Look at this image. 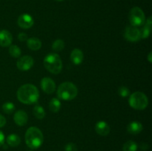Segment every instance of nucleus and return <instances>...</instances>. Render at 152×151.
Returning <instances> with one entry per match:
<instances>
[{
	"label": "nucleus",
	"instance_id": "obj_1",
	"mask_svg": "<svg viewBox=\"0 0 152 151\" xmlns=\"http://www.w3.org/2000/svg\"><path fill=\"white\" fill-rule=\"evenodd\" d=\"M39 93L37 87L31 84L21 86L17 91L18 100L23 104L32 105L38 101Z\"/></svg>",
	"mask_w": 152,
	"mask_h": 151
},
{
	"label": "nucleus",
	"instance_id": "obj_2",
	"mask_svg": "<svg viewBox=\"0 0 152 151\" xmlns=\"http://www.w3.org/2000/svg\"><path fill=\"white\" fill-rule=\"evenodd\" d=\"M44 137L41 130L37 127H31L25 133V143L28 147L36 150L42 146Z\"/></svg>",
	"mask_w": 152,
	"mask_h": 151
},
{
	"label": "nucleus",
	"instance_id": "obj_3",
	"mask_svg": "<svg viewBox=\"0 0 152 151\" xmlns=\"http://www.w3.org/2000/svg\"><path fill=\"white\" fill-rule=\"evenodd\" d=\"M78 93V90L75 84L69 81L62 83L57 90V96L59 99L64 101L73 100Z\"/></svg>",
	"mask_w": 152,
	"mask_h": 151
},
{
	"label": "nucleus",
	"instance_id": "obj_4",
	"mask_svg": "<svg viewBox=\"0 0 152 151\" xmlns=\"http://www.w3.org/2000/svg\"><path fill=\"white\" fill-rule=\"evenodd\" d=\"M43 63L45 68L51 73H59L62 69V59L57 53H49L45 57Z\"/></svg>",
	"mask_w": 152,
	"mask_h": 151
},
{
	"label": "nucleus",
	"instance_id": "obj_5",
	"mask_svg": "<svg viewBox=\"0 0 152 151\" xmlns=\"http://www.w3.org/2000/svg\"><path fill=\"white\" fill-rule=\"evenodd\" d=\"M129 105L132 108L138 110H144L148 104V97L143 93L137 91L132 93L129 97Z\"/></svg>",
	"mask_w": 152,
	"mask_h": 151
},
{
	"label": "nucleus",
	"instance_id": "obj_6",
	"mask_svg": "<svg viewBox=\"0 0 152 151\" xmlns=\"http://www.w3.org/2000/svg\"><path fill=\"white\" fill-rule=\"evenodd\" d=\"M131 25L134 27L141 26L145 22V16L142 9L139 7H134L130 10L129 15Z\"/></svg>",
	"mask_w": 152,
	"mask_h": 151
},
{
	"label": "nucleus",
	"instance_id": "obj_7",
	"mask_svg": "<svg viewBox=\"0 0 152 151\" xmlns=\"http://www.w3.org/2000/svg\"><path fill=\"white\" fill-rule=\"evenodd\" d=\"M125 38L126 40L132 42L139 41L141 38L140 30L137 27L132 25L128 26L125 30Z\"/></svg>",
	"mask_w": 152,
	"mask_h": 151
},
{
	"label": "nucleus",
	"instance_id": "obj_8",
	"mask_svg": "<svg viewBox=\"0 0 152 151\" xmlns=\"http://www.w3.org/2000/svg\"><path fill=\"white\" fill-rule=\"evenodd\" d=\"M34 63V59L31 56H23L18 59L16 65L20 70L27 71L32 68Z\"/></svg>",
	"mask_w": 152,
	"mask_h": 151
},
{
	"label": "nucleus",
	"instance_id": "obj_9",
	"mask_svg": "<svg viewBox=\"0 0 152 151\" xmlns=\"http://www.w3.org/2000/svg\"><path fill=\"white\" fill-rule=\"evenodd\" d=\"M34 21L32 16L28 13H24L19 16L18 19V25L23 29H28L34 25Z\"/></svg>",
	"mask_w": 152,
	"mask_h": 151
},
{
	"label": "nucleus",
	"instance_id": "obj_10",
	"mask_svg": "<svg viewBox=\"0 0 152 151\" xmlns=\"http://www.w3.org/2000/svg\"><path fill=\"white\" fill-rule=\"evenodd\" d=\"M41 87L45 93L51 94L56 90V84L50 78H43L41 81Z\"/></svg>",
	"mask_w": 152,
	"mask_h": 151
},
{
	"label": "nucleus",
	"instance_id": "obj_11",
	"mask_svg": "<svg viewBox=\"0 0 152 151\" xmlns=\"http://www.w3.org/2000/svg\"><path fill=\"white\" fill-rule=\"evenodd\" d=\"M13 36L11 33L7 30H1L0 31V46L8 47L11 44Z\"/></svg>",
	"mask_w": 152,
	"mask_h": 151
},
{
	"label": "nucleus",
	"instance_id": "obj_12",
	"mask_svg": "<svg viewBox=\"0 0 152 151\" xmlns=\"http://www.w3.org/2000/svg\"><path fill=\"white\" fill-rule=\"evenodd\" d=\"M95 130H96L97 134L102 136H105L109 134L110 131H111V128H110V126L105 121H98L96 124Z\"/></svg>",
	"mask_w": 152,
	"mask_h": 151
},
{
	"label": "nucleus",
	"instance_id": "obj_13",
	"mask_svg": "<svg viewBox=\"0 0 152 151\" xmlns=\"http://www.w3.org/2000/svg\"><path fill=\"white\" fill-rule=\"evenodd\" d=\"M15 123L19 126H24L27 124L28 120V114L24 110H18L13 116Z\"/></svg>",
	"mask_w": 152,
	"mask_h": 151
},
{
	"label": "nucleus",
	"instance_id": "obj_14",
	"mask_svg": "<svg viewBox=\"0 0 152 151\" xmlns=\"http://www.w3.org/2000/svg\"><path fill=\"white\" fill-rule=\"evenodd\" d=\"M84 59V55L83 51L80 49H74L71 53V60L74 65H79L83 62Z\"/></svg>",
	"mask_w": 152,
	"mask_h": 151
},
{
	"label": "nucleus",
	"instance_id": "obj_15",
	"mask_svg": "<svg viewBox=\"0 0 152 151\" xmlns=\"http://www.w3.org/2000/svg\"><path fill=\"white\" fill-rule=\"evenodd\" d=\"M127 130L130 134L137 135L142 130V125L139 121H132L128 124Z\"/></svg>",
	"mask_w": 152,
	"mask_h": 151
},
{
	"label": "nucleus",
	"instance_id": "obj_16",
	"mask_svg": "<svg viewBox=\"0 0 152 151\" xmlns=\"http://www.w3.org/2000/svg\"><path fill=\"white\" fill-rule=\"evenodd\" d=\"M27 45L28 48L32 50H38L39 49L41 48L42 42L38 38L36 37H32V38H28L27 40Z\"/></svg>",
	"mask_w": 152,
	"mask_h": 151
},
{
	"label": "nucleus",
	"instance_id": "obj_17",
	"mask_svg": "<svg viewBox=\"0 0 152 151\" xmlns=\"http://www.w3.org/2000/svg\"><path fill=\"white\" fill-rule=\"evenodd\" d=\"M21 139L16 134H10L7 138V143L10 147H17L20 144Z\"/></svg>",
	"mask_w": 152,
	"mask_h": 151
},
{
	"label": "nucleus",
	"instance_id": "obj_18",
	"mask_svg": "<svg viewBox=\"0 0 152 151\" xmlns=\"http://www.w3.org/2000/svg\"><path fill=\"white\" fill-rule=\"evenodd\" d=\"M61 107V102L58 99L53 98L50 100V103H49V109L50 111L53 113H57L59 112V109Z\"/></svg>",
	"mask_w": 152,
	"mask_h": 151
},
{
	"label": "nucleus",
	"instance_id": "obj_19",
	"mask_svg": "<svg viewBox=\"0 0 152 151\" xmlns=\"http://www.w3.org/2000/svg\"><path fill=\"white\" fill-rule=\"evenodd\" d=\"M33 113H34V115H35L36 118H38V119H42L45 116V112L44 110V108L39 105L34 107Z\"/></svg>",
	"mask_w": 152,
	"mask_h": 151
},
{
	"label": "nucleus",
	"instance_id": "obj_20",
	"mask_svg": "<svg viewBox=\"0 0 152 151\" xmlns=\"http://www.w3.org/2000/svg\"><path fill=\"white\" fill-rule=\"evenodd\" d=\"M137 144L133 141H128L123 146V151H137Z\"/></svg>",
	"mask_w": 152,
	"mask_h": 151
},
{
	"label": "nucleus",
	"instance_id": "obj_21",
	"mask_svg": "<svg viewBox=\"0 0 152 151\" xmlns=\"http://www.w3.org/2000/svg\"><path fill=\"white\" fill-rule=\"evenodd\" d=\"M9 53L13 57L18 58L21 55V50L17 45H15V44H12L11 45L10 44V47H9Z\"/></svg>",
	"mask_w": 152,
	"mask_h": 151
},
{
	"label": "nucleus",
	"instance_id": "obj_22",
	"mask_svg": "<svg viewBox=\"0 0 152 151\" xmlns=\"http://www.w3.org/2000/svg\"><path fill=\"white\" fill-rule=\"evenodd\" d=\"M65 47V42L62 39H56L52 44V49L54 51L59 52L62 50Z\"/></svg>",
	"mask_w": 152,
	"mask_h": 151
},
{
	"label": "nucleus",
	"instance_id": "obj_23",
	"mask_svg": "<svg viewBox=\"0 0 152 151\" xmlns=\"http://www.w3.org/2000/svg\"><path fill=\"white\" fill-rule=\"evenodd\" d=\"M2 110L5 113L11 114L14 111L15 106L12 102H6L2 105Z\"/></svg>",
	"mask_w": 152,
	"mask_h": 151
},
{
	"label": "nucleus",
	"instance_id": "obj_24",
	"mask_svg": "<svg viewBox=\"0 0 152 151\" xmlns=\"http://www.w3.org/2000/svg\"><path fill=\"white\" fill-rule=\"evenodd\" d=\"M151 28H150V27L147 26V25H145V26H144V28H142L140 31L141 38H148L150 35V33H151Z\"/></svg>",
	"mask_w": 152,
	"mask_h": 151
},
{
	"label": "nucleus",
	"instance_id": "obj_25",
	"mask_svg": "<svg viewBox=\"0 0 152 151\" xmlns=\"http://www.w3.org/2000/svg\"><path fill=\"white\" fill-rule=\"evenodd\" d=\"M118 93L122 97H127L130 95V90L126 87H120L118 90Z\"/></svg>",
	"mask_w": 152,
	"mask_h": 151
},
{
	"label": "nucleus",
	"instance_id": "obj_26",
	"mask_svg": "<svg viewBox=\"0 0 152 151\" xmlns=\"http://www.w3.org/2000/svg\"><path fill=\"white\" fill-rule=\"evenodd\" d=\"M65 151H77V147L74 143H68L65 147Z\"/></svg>",
	"mask_w": 152,
	"mask_h": 151
},
{
	"label": "nucleus",
	"instance_id": "obj_27",
	"mask_svg": "<svg viewBox=\"0 0 152 151\" xmlns=\"http://www.w3.org/2000/svg\"><path fill=\"white\" fill-rule=\"evenodd\" d=\"M18 38L19 39V41H25L28 40V36L25 33H19V35H18Z\"/></svg>",
	"mask_w": 152,
	"mask_h": 151
},
{
	"label": "nucleus",
	"instance_id": "obj_28",
	"mask_svg": "<svg viewBox=\"0 0 152 151\" xmlns=\"http://www.w3.org/2000/svg\"><path fill=\"white\" fill-rule=\"evenodd\" d=\"M6 124V119L2 115L0 114V127H2L5 125Z\"/></svg>",
	"mask_w": 152,
	"mask_h": 151
},
{
	"label": "nucleus",
	"instance_id": "obj_29",
	"mask_svg": "<svg viewBox=\"0 0 152 151\" xmlns=\"http://www.w3.org/2000/svg\"><path fill=\"white\" fill-rule=\"evenodd\" d=\"M4 135L2 132L0 130V147L4 144Z\"/></svg>",
	"mask_w": 152,
	"mask_h": 151
},
{
	"label": "nucleus",
	"instance_id": "obj_30",
	"mask_svg": "<svg viewBox=\"0 0 152 151\" xmlns=\"http://www.w3.org/2000/svg\"><path fill=\"white\" fill-rule=\"evenodd\" d=\"M141 149H142V150H147L148 149V145L145 143H142V144H141Z\"/></svg>",
	"mask_w": 152,
	"mask_h": 151
},
{
	"label": "nucleus",
	"instance_id": "obj_31",
	"mask_svg": "<svg viewBox=\"0 0 152 151\" xmlns=\"http://www.w3.org/2000/svg\"><path fill=\"white\" fill-rule=\"evenodd\" d=\"M151 56H152V53H151H151H149V54H148V60L149 61L150 63H151V62H152Z\"/></svg>",
	"mask_w": 152,
	"mask_h": 151
},
{
	"label": "nucleus",
	"instance_id": "obj_32",
	"mask_svg": "<svg viewBox=\"0 0 152 151\" xmlns=\"http://www.w3.org/2000/svg\"><path fill=\"white\" fill-rule=\"evenodd\" d=\"M56 1H63V0H56Z\"/></svg>",
	"mask_w": 152,
	"mask_h": 151
}]
</instances>
